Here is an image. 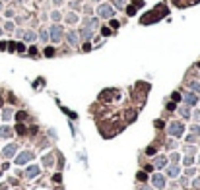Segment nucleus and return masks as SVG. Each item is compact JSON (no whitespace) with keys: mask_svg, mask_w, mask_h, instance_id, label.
Listing matches in <instances>:
<instances>
[{"mask_svg":"<svg viewBox=\"0 0 200 190\" xmlns=\"http://www.w3.org/2000/svg\"><path fill=\"white\" fill-rule=\"evenodd\" d=\"M97 18L99 19H113L115 18V8L107 2H101L97 6Z\"/></svg>","mask_w":200,"mask_h":190,"instance_id":"f257e3e1","label":"nucleus"},{"mask_svg":"<svg viewBox=\"0 0 200 190\" xmlns=\"http://www.w3.org/2000/svg\"><path fill=\"white\" fill-rule=\"evenodd\" d=\"M167 132H169V136H173V138H181V136L185 134V124H183L181 120H173L171 124H169Z\"/></svg>","mask_w":200,"mask_h":190,"instance_id":"f03ea898","label":"nucleus"},{"mask_svg":"<svg viewBox=\"0 0 200 190\" xmlns=\"http://www.w3.org/2000/svg\"><path fill=\"white\" fill-rule=\"evenodd\" d=\"M62 25L60 23H53L51 29H49V39H51L53 43H60L62 41Z\"/></svg>","mask_w":200,"mask_h":190,"instance_id":"7ed1b4c3","label":"nucleus"},{"mask_svg":"<svg viewBox=\"0 0 200 190\" xmlns=\"http://www.w3.org/2000/svg\"><path fill=\"white\" fill-rule=\"evenodd\" d=\"M183 101H185L186 107H194L196 103H198V95H196V93H192V91H188V93H185V95H183Z\"/></svg>","mask_w":200,"mask_h":190,"instance_id":"20e7f679","label":"nucleus"},{"mask_svg":"<svg viewBox=\"0 0 200 190\" xmlns=\"http://www.w3.org/2000/svg\"><path fill=\"white\" fill-rule=\"evenodd\" d=\"M31 159H33V153L31 151H22L18 157H16V163H18V165H25V163L31 161Z\"/></svg>","mask_w":200,"mask_h":190,"instance_id":"39448f33","label":"nucleus"},{"mask_svg":"<svg viewBox=\"0 0 200 190\" xmlns=\"http://www.w3.org/2000/svg\"><path fill=\"white\" fill-rule=\"evenodd\" d=\"M66 39H68V43L72 47H76L80 43V35H78V31H74V29H70V31L66 33Z\"/></svg>","mask_w":200,"mask_h":190,"instance_id":"423d86ee","label":"nucleus"},{"mask_svg":"<svg viewBox=\"0 0 200 190\" xmlns=\"http://www.w3.org/2000/svg\"><path fill=\"white\" fill-rule=\"evenodd\" d=\"M152 182H154V186H158V188H165V175H161V173L154 175L152 176Z\"/></svg>","mask_w":200,"mask_h":190,"instance_id":"0eeeda50","label":"nucleus"},{"mask_svg":"<svg viewBox=\"0 0 200 190\" xmlns=\"http://www.w3.org/2000/svg\"><path fill=\"white\" fill-rule=\"evenodd\" d=\"M84 25L89 29V31H95V29H97V25H99V18H86Z\"/></svg>","mask_w":200,"mask_h":190,"instance_id":"6e6552de","label":"nucleus"},{"mask_svg":"<svg viewBox=\"0 0 200 190\" xmlns=\"http://www.w3.org/2000/svg\"><path fill=\"white\" fill-rule=\"evenodd\" d=\"M16 151H18V146H16V144H10V146H6V148H4L2 155H4V157H12Z\"/></svg>","mask_w":200,"mask_h":190,"instance_id":"1a4fd4ad","label":"nucleus"},{"mask_svg":"<svg viewBox=\"0 0 200 190\" xmlns=\"http://www.w3.org/2000/svg\"><path fill=\"white\" fill-rule=\"evenodd\" d=\"M64 22H66V23H70V25H76V23L80 22V18H78V14H76V12H70V14H66Z\"/></svg>","mask_w":200,"mask_h":190,"instance_id":"9d476101","label":"nucleus"},{"mask_svg":"<svg viewBox=\"0 0 200 190\" xmlns=\"http://www.w3.org/2000/svg\"><path fill=\"white\" fill-rule=\"evenodd\" d=\"M39 171L41 169L37 167V165H31V167H27V171H25V176H29V179H33V176H37Z\"/></svg>","mask_w":200,"mask_h":190,"instance_id":"9b49d317","label":"nucleus"},{"mask_svg":"<svg viewBox=\"0 0 200 190\" xmlns=\"http://www.w3.org/2000/svg\"><path fill=\"white\" fill-rule=\"evenodd\" d=\"M179 171H181L179 165H177V163H173V165H169V167H167V176H177Z\"/></svg>","mask_w":200,"mask_h":190,"instance_id":"f8f14e48","label":"nucleus"},{"mask_svg":"<svg viewBox=\"0 0 200 190\" xmlns=\"http://www.w3.org/2000/svg\"><path fill=\"white\" fill-rule=\"evenodd\" d=\"M163 165H167V157H163V155H159V157H155V161H154V167L161 169Z\"/></svg>","mask_w":200,"mask_h":190,"instance_id":"ddd939ff","label":"nucleus"},{"mask_svg":"<svg viewBox=\"0 0 200 190\" xmlns=\"http://www.w3.org/2000/svg\"><path fill=\"white\" fill-rule=\"evenodd\" d=\"M10 134H12L10 126H0V138H10Z\"/></svg>","mask_w":200,"mask_h":190,"instance_id":"4468645a","label":"nucleus"},{"mask_svg":"<svg viewBox=\"0 0 200 190\" xmlns=\"http://www.w3.org/2000/svg\"><path fill=\"white\" fill-rule=\"evenodd\" d=\"M179 115H181L183 118H191V109H188L186 105H183L181 109H179Z\"/></svg>","mask_w":200,"mask_h":190,"instance_id":"2eb2a0df","label":"nucleus"},{"mask_svg":"<svg viewBox=\"0 0 200 190\" xmlns=\"http://www.w3.org/2000/svg\"><path fill=\"white\" fill-rule=\"evenodd\" d=\"M82 39H91V35H93V31H89L88 27H84V29H80V33H78Z\"/></svg>","mask_w":200,"mask_h":190,"instance_id":"dca6fc26","label":"nucleus"},{"mask_svg":"<svg viewBox=\"0 0 200 190\" xmlns=\"http://www.w3.org/2000/svg\"><path fill=\"white\" fill-rule=\"evenodd\" d=\"M23 39H25L27 43H33L35 39H37V35H35L33 31H25V33H23Z\"/></svg>","mask_w":200,"mask_h":190,"instance_id":"f3484780","label":"nucleus"},{"mask_svg":"<svg viewBox=\"0 0 200 190\" xmlns=\"http://www.w3.org/2000/svg\"><path fill=\"white\" fill-rule=\"evenodd\" d=\"M51 19H53L55 23H58V22L62 19V14L58 12V10H53V12H51Z\"/></svg>","mask_w":200,"mask_h":190,"instance_id":"a211bd4d","label":"nucleus"},{"mask_svg":"<svg viewBox=\"0 0 200 190\" xmlns=\"http://www.w3.org/2000/svg\"><path fill=\"white\" fill-rule=\"evenodd\" d=\"M39 39H41L43 43H47L49 41V31H47V29H41V31H39Z\"/></svg>","mask_w":200,"mask_h":190,"instance_id":"6ab92c4d","label":"nucleus"},{"mask_svg":"<svg viewBox=\"0 0 200 190\" xmlns=\"http://www.w3.org/2000/svg\"><path fill=\"white\" fill-rule=\"evenodd\" d=\"M191 134H194L196 138H200V126L198 124H192L191 126Z\"/></svg>","mask_w":200,"mask_h":190,"instance_id":"aec40b11","label":"nucleus"},{"mask_svg":"<svg viewBox=\"0 0 200 190\" xmlns=\"http://www.w3.org/2000/svg\"><path fill=\"white\" fill-rule=\"evenodd\" d=\"M12 115H14V113H12V109H4V113H2V118H4V120H10V118H12Z\"/></svg>","mask_w":200,"mask_h":190,"instance_id":"412c9836","label":"nucleus"},{"mask_svg":"<svg viewBox=\"0 0 200 190\" xmlns=\"http://www.w3.org/2000/svg\"><path fill=\"white\" fill-rule=\"evenodd\" d=\"M191 91H192V93H196V95H200V84L192 82V84H191Z\"/></svg>","mask_w":200,"mask_h":190,"instance_id":"4be33fe9","label":"nucleus"},{"mask_svg":"<svg viewBox=\"0 0 200 190\" xmlns=\"http://www.w3.org/2000/svg\"><path fill=\"white\" fill-rule=\"evenodd\" d=\"M14 27H16L14 22H6L4 23V29H6V31H14Z\"/></svg>","mask_w":200,"mask_h":190,"instance_id":"5701e85b","label":"nucleus"},{"mask_svg":"<svg viewBox=\"0 0 200 190\" xmlns=\"http://www.w3.org/2000/svg\"><path fill=\"white\" fill-rule=\"evenodd\" d=\"M84 12H86V16H91L93 14V8L89 4H84Z\"/></svg>","mask_w":200,"mask_h":190,"instance_id":"b1692460","label":"nucleus"},{"mask_svg":"<svg viewBox=\"0 0 200 190\" xmlns=\"http://www.w3.org/2000/svg\"><path fill=\"white\" fill-rule=\"evenodd\" d=\"M192 163H194V157H192V155H186L185 157V165L188 167V165H192Z\"/></svg>","mask_w":200,"mask_h":190,"instance_id":"393cba45","label":"nucleus"},{"mask_svg":"<svg viewBox=\"0 0 200 190\" xmlns=\"http://www.w3.org/2000/svg\"><path fill=\"white\" fill-rule=\"evenodd\" d=\"M126 14H128V16H134L136 14V8H134V6H128V8H126Z\"/></svg>","mask_w":200,"mask_h":190,"instance_id":"a878e982","label":"nucleus"},{"mask_svg":"<svg viewBox=\"0 0 200 190\" xmlns=\"http://www.w3.org/2000/svg\"><path fill=\"white\" fill-rule=\"evenodd\" d=\"M53 4H55V8H60L64 4V0H53Z\"/></svg>","mask_w":200,"mask_h":190,"instance_id":"bb28decb","label":"nucleus"},{"mask_svg":"<svg viewBox=\"0 0 200 190\" xmlns=\"http://www.w3.org/2000/svg\"><path fill=\"white\" fill-rule=\"evenodd\" d=\"M126 2H128V0H117V6H119V8H124Z\"/></svg>","mask_w":200,"mask_h":190,"instance_id":"cd10ccee","label":"nucleus"},{"mask_svg":"<svg viewBox=\"0 0 200 190\" xmlns=\"http://www.w3.org/2000/svg\"><path fill=\"white\" fill-rule=\"evenodd\" d=\"M196 140H198V138H196L194 134H188V136H186V142H196Z\"/></svg>","mask_w":200,"mask_h":190,"instance_id":"c85d7f7f","label":"nucleus"},{"mask_svg":"<svg viewBox=\"0 0 200 190\" xmlns=\"http://www.w3.org/2000/svg\"><path fill=\"white\" fill-rule=\"evenodd\" d=\"M4 16H6V18H14V10H6Z\"/></svg>","mask_w":200,"mask_h":190,"instance_id":"c756f323","label":"nucleus"},{"mask_svg":"<svg viewBox=\"0 0 200 190\" xmlns=\"http://www.w3.org/2000/svg\"><path fill=\"white\" fill-rule=\"evenodd\" d=\"M192 116H194L196 122H200V111H194V113H192Z\"/></svg>","mask_w":200,"mask_h":190,"instance_id":"7c9ffc66","label":"nucleus"},{"mask_svg":"<svg viewBox=\"0 0 200 190\" xmlns=\"http://www.w3.org/2000/svg\"><path fill=\"white\" fill-rule=\"evenodd\" d=\"M171 161H173V163L179 161V153H173V155H171Z\"/></svg>","mask_w":200,"mask_h":190,"instance_id":"2f4dec72","label":"nucleus"},{"mask_svg":"<svg viewBox=\"0 0 200 190\" xmlns=\"http://www.w3.org/2000/svg\"><path fill=\"white\" fill-rule=\"evenodd\" d=\"M45 54H47V56H53V54H55V51H53L51 47H49V49H47V51H45Z\"/></svg>","mask_w":200,"mask_h":190,"instance_id":"473e14b6","label":"nucleus"},{"mask_svg":"<svg viewBox=\"0 0 200 190\" xmlns=\"http://www.w3.org/2000/svg\"><path fill=\"white\" fill-rule=\"evenodd\" d=\"M111 27H113V29L119 27V22H117V19H111Z\"/></svg>","mask_w":200,"mask_h":190,"instance_id":"72a5a7b5","label":"nucleus"},{"mask_svg":"<svg viewBox=\"0 0 200 190\" xmlns=\"http://www.w3.org/2000/svg\"><path fill=\"white\" fill-rule=\"evenodd\" d=\"M138 179H140V181H146L148 176H146V173H138Z\"/></svg>","mask_w":200,"mask_h":190,"instance_id":"f704fd0d","label":"nucleus"},{"mask_svg":"<svg viewBox=\"0 0 200 190\" xmlns=\"http://www.w3.org/2000/svg\"><path fill=\"white\" fill-rule=\"evenodd\" d=\"M146 153H148V155H154L155 149H154V148H148V149H146Z\"/></svg>","mask_w":200,"mask_h":190,"instance_id":"c9c22d12","label":"nucleus"},{"mask_svg":"<svg viewBox=\"0 0 200 190\" xmlns=\"http://www.w3.org/2000/svg\"><path fill=\"white\" fill-rule=\"evenodd\" d=\"M16 130H18L19 134H23V132H25V130H23V126H22V124H18V128H16Z\"/></svg>","mask_w":200,"mask_h":190,"instance_id":"e433bc0d","label":"nucleus"},{"mask_svg":"<svg viewBox=\"0 0 200 190\" xmlns=\"http://www.w3.org/2000/svg\"><path fill=\"white\" fill-rule=\"evenodd\" d=\"M2 8H4V4H2V2H0V10H2Z\"/></svg>","mask_w":200,"mask_h":190,"instance_id":"4c0bfd02","label":"nucleus"},{"mask_svg":"<svg viewBox=\"0 0 200 190\" xmlns=\"http://www.w3.org/2000/svg\"><path fill=\"white\" fill-rule=\"evenodd\" d=\"M0 107H2V99H0Z\"/></svg>","mask_w":200,"mask_h":190,"instance_id":"58836bf2","label":"nucleus"},{"mask_svg":"<svg viewBox=\"0 0 200 190\" xmlns=\"http://www.w3.org/2000/svg\"><path fill=\"white\" fill-rule=\"evenodd\" d=\"M0 35H2V29H0Z\"/></svg>","mask_w":200,"mask_h":190,"instance_id":"ea45409f","label":"nucleus"}]
</instances>
